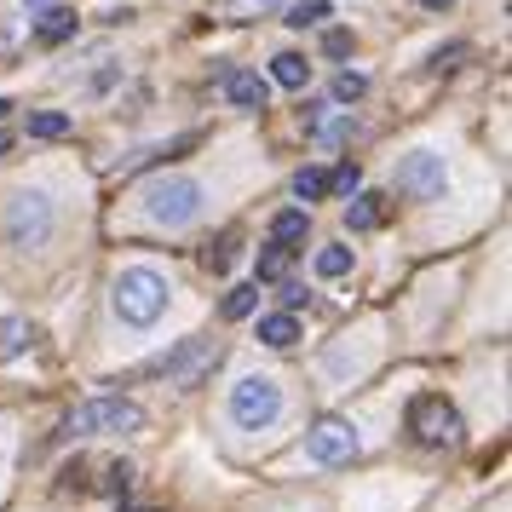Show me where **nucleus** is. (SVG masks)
<instances>
[{"label":"nucleus","instance_id":"f257e3e1","mask_svg":"<svg viewBox=\"0 0 512 512\" xmlns=\"http://www.w3.org/2000/svg\"><path fill=\"white\" fill-rule=\"evenodd\" d=\"M110 432H144V409L133 397H87V403H75L64 426H58V438L64 443H87V438H110Z\"/></svg>","mask_w":512,"mask_h":512},{"label":"nucleus","instance_id":"f03ea898","mask_svg":"<svg viewBox=\"0 0 512 512\" xmlns=\"http://www.w3.org/2000/svg\"><path fill=\"white\" fill-rule=\"evenodd\" d=\"M167 300H173V288H167V277L150 271V265H127V271L110 282V305H116V317L127 328H150L167 311Z\"/></svg>","mask_w":512,"mask_h":512},{"label":"nucleus","instance_id":"7ed1b4c3","mask_svg":"<svg viewBox=\"0 0 512 512\" xmlns=\"http://www.w3.org/2000/svg\"><path fill=\"white\" fill-rule=\"evenodd\" d=\"M231 426L236 432H271L282 420V386L271 380V374H242L231 386Z\"/></svg>","mask_w":512,"mask_h":512},{"label":"nucleus","instance_id":"20e7f679","mask_svg":"<svg viewBox=\"0 0 512 512\" xmlns=\"http://www.w3.org/2000/svg\"><path fill=\"white\" fill-rule=\"evenodd\" d=\"M403 426H409V438H415L420 449H455V443H461V409L443 392H420L415 403H409Z\"/></svg>","mask_w":512,"mask_h":512},{"label":"nucleus","instance_id":"39448f33","mask_svg":"<svg viewBox=\"0 0 512 512\" xmlns=\"http://www.w3.org/2000/svg\"><path fill=\"white\" fill-rule=\"evenodd\" d=\"M52 225H58L52 196H41V190H18L12 196V208H6V242L12 248H47Z\"/></svg>","mask_w":512,"mask_h":512},{"label":"nucleus","instance_id":"423d86ee","mask_svg":"<svg viewBox=\"0 0 512 512\" xmlns=\"http://www.w3.org/2000/svg\"><path fill=\"white\" fill-rule=\"evenodd\" d=\"M305 455H311V466H351L363 455V438H357V426L346 415H323L305 432Z\"/></svg>","mask_w":512,"mask_h":512},{"label":"nucleus","instance_id":"0eeeda50","mask_svg":"<svg viewBox=\"0 0 512 512\" xmlns=\"http://www.w3.org/2000/svg\"><path fill=\"white\" fill-rule=\"evenodd\" d=\"M443 185H449V173H443L438 150H415V156L397 162V190H403L409 202H438Z\"/></svg>","mask_w":512,"mask_h":512},{"label":"nucleus","instance_id":"6e6552de","mask_svg":"<svg viewBox=\"0 0 512 512\" xmlns=\"http://www.w3.org/2000/svg\"><path fill=\"white\" fill-rule=\"evenodd\" d=\"M144 208L156 225H190L196 208H202V185L196 179H162V185L144 196Z\"/></svg>","mask_w":512,"mask_h":512},{"label":"nucleus","instance_id":"1a4fd4ad","mask_svg":"<svg viewBox=\"0 0 512 512\" xmlns=\"http://www.w3.org/2000/svg\"><path fill=\"white\" fill-rule=\"evenodd\" d=\"M219 87H225V98H231L236 110H265V75L259 70H225L219 75Z\"/></svg>","mask_w":512,"mask_h":512},{"label":"nucleus","instance_id":"9d476101","mask_svg":"<svg viewBox=\"0 0 512 512\" xmlns=\"http://www.w3.org/2000/svg\"><path fill=\"white\" fill-rule=\"evenodd\" d=\"M392 219V196H380V190H363L357 202L346 208V231H380Z\"/></svg>","mask_w":512,"mask_h":512},{"label":"nucleus","instance_id":"9b49d317","mask_svg":"<svg viewBox=\"0 0 512 512\" xmlns=\"http://www.w3.org/2000/svg\"><path fill=\"white\" fill-rule=\"evenodd\" d=\"M35 41H41V47H64V41H75V12L70 6H52L47 18L35 24Z\"/></svg>","mask_w":512,"mask_h":512},{"label":"nucleus","instance_id":"f8f14e48","mask_svg":"<svg viewBox=\"0 0 512 512\" xmlns=\"http://www.w3.org/2000/svg\"><path fill=\"white\" fill-rule=\"evenodd\" d=\"M259 340L271 351H288L294 340H300V317H288V311H277V317H259Z\"/></svg>","mask_w":512,"mask_h":512},{"label":"nucleus","instance_id":"ddd939ff","mask_svg":"<svg viewBox=\"0 0 512 512\" xmlns=\"http://www.w3.org/2000/svg\"><path fill=\"white\" fill-rule=\"evenodd\" d=\"M305 231H311V213L305 208H282L277 219H271V242H282V248H294Z\"/></svg>","mask_w":512,"mask_h":512},{"label":"nucleus","instance_id":"4468645a","mask_svg":"<svg viewBox=\"0 0 512 512\" xmlns=\"http://www.w3.org/2000/svg\"><path fill=\"white\" fill-rule=\"evenodd\" d=\"M305 75H311V64H305L300 52H277L271 58V81L277 87H305Z\"/></svg>","mask_w":512,"mask_h":512},{"label":"nucleus","instance_id":"2eb2a0df","mask_svg":"<svg viewBox=\"0 0 512 512\" xmlns=\"http://www.w3.org/2000/svg\"><path fill=\"white\" fill-rule=\"evenodd\" d=\"M29 340H35V334H29V323H18V317H0V363H6V357H24Z\"/></svg>","mask_w":512,"mask_h":512},{"label":"nucleus","instance_id":"dca6fc26","mask_svg":"<svg viewBox=\"0 0 512 512\" xmlns=\"http://www.w3.org/2000/svg\"><path fill=\"white\" fill-rule=\"evenodd\" d=\"M294 254H300V248H282V242H271V248L259 254V282H282V277H288V265H294Z\"/></svg>","mask_w":512,"mask_h":512},{"label":"nucleus","instance_id":"f3484780","mask_svg":"<svg viewBox=\"0 0 512 512\" xmlns=\"http://www.w3.org/2000/svg\"><path fill=\"white\" fill-rule=\"evenodd\" d=\"M259 311V282H242L225 294V323H242V317H254Z\"/></svg>","mask_w":512,"mask_h":512},{"label":"nucleus","instance_id":"a211bd4d","mask_svg":"<svg viewBox=\"0 0 512 512\" xmlns=\"http://www.w3.org/2000/svg\"><path fill=\"white\" fill-rule=\"evenodd\" d=\"M328 167H300V173H294V196H300V202H323L328 196Z\"/></svg>","mask_w":512,"mask_h":512},{"label":"nucleus","instance_id":"6ab92c4d","mask_svg":"<svg viewBox=\"0 0 512 512\" xmlns=\"http://www.w3.org/2000/svg\"><path fill=\"white\" fill-rule=\"evenodd\" d=\"M70 133V116L64 110H35L29 116V139H64Z\"/></svg>","mask_w":512,"mask_h":512},{"label":"nucleus","instance_id":"aec40b11","mask_svg":"<svg viewBox=\"0 0 512 512\" xmlns=\"http://www.w3.org/2000/svg\"><path fill=\"white\" fill-rule=\"evenodd\" d=\"M98 489H104V495H116V501H127V489H133V461H110Z\"/></svg>","mask_w":512,"mask_h":512},{"label":"nucleus","instance_id":"412c9836","mask_svg":"<svg viewBox=\"0 0 512 512\" xmlns=\"http://www.w3.org/2000/svg\"><path fill=\"white\" fill-rule=\"evenodd\" d=\"M282 0H231L225 6V18H236V24H254V18H271Z\"/></svg>","mask_w":512,"mask_h":512},{"label":"nucleus","instance_id":"4be33fe9","mask_svg":"<svg viewBox=\"0 0 512 512\" xmlns=\"http://www.w3.org/2000/svg\"><path fill=\"white\" fill-rule=\"evenodd\" d=\"M231 259H236V231H231V236H219L208 254H202V265H208L213 277H225V271H231Z\"/></svg>","mask_w":512,"mask_h":512},{"label":"nucleus","instance_id":"5701e85b","mask_svg":"<svg viewBox=\"0 0 512 512\" xmlns=\"http://www.w3.org/2000/svg\"><path fill=\"white\" fill-rule=\"evenodd\" d=\"M323 18H328V0H300V6L288 12V24L294 29H317Z\"/></svg>","mask_w":512,"mask_h":512},{"label":"nucleus","instance_id":"b1692460","mask_svg":"<svg viewBox=\"0 0 512 512\" xmlns=\"http://www.w3.org/2000/svg\"><path fill=\"white\" fill-rule=\"evenodd\" d=\"M351 271V248H323L317 254V277H346Z\"/></svg>","mask_w":512,"mask_h":512},{"label":"nucleus","instance_id":"393cba45","mask_svg":"<svg viewBox=\"0 0 512 512\" xmlns=\"http://www.w3.org/2000/svg\"><path fill=\"white\" fill-rule=\"evenodd\" d=\"M369 93V81L357 70H346V75H334V98H346V104H357V98Z\"/></svg>","mask_w":512,"mask_h":512},{"label":"nucleus","instance_id":"a878e982","mask_svg":"<svg viewBox=\"0 0 512 512\" xmlns=\"http://www.w3.org/2000/svg\"><path fill=\"white\" fill-rule=\"evenodd\" d=\"M328 185H334V190H346V196H357V185H363V167L346 162L340 173H328Z\"/></svg>","mask_w":512,"mask_h":512},{"label":"nucleus","instance_id":"bb28decb","mask_svg":"<svg viewBox=\"0 0 512 512\" xmlns=\"http://www.w3.org/2000/svg\"><path fill=\"white\" fill-rule=\"evenodd\" d=\"M466 52H472V47H466V41H455V47L432 52V70H455V64H461V58H466Z\"/></svg>","mask_w":512,"mask_h":512},{"label":"nucleus","instance_id":"cd10ccee","mask_svg":"<svg viewBox=\"0 0 512 512\" xmlns=\"http://www.w3.org/2000/svg\"><path fill=\"white\" fill-rule=\"evenodd\" d=\"M323 52H328V58H346V52H351V29H328Z\"/></svg>","mask_w":512,"mask_h":512},{"label":"nucleus","instance_id":"c85d7f7f","mask_svg":"<svg viewBox=\"0 0 512 512\" xmlns=\"http://www.w3.org/2000/svg\"><path fill=\"white\" fill-rule=\"evenodd\" d=\"M305 300H311V294H305L300 282H282V305H288V317H294V311H300Z\"/></svg>","mask_w":512,"mask_h":512},{"label":"nucleus","instance_id":"c756f323","mask_svg":"<svg viewBox=\"0 0 512 512\" xmlns=\"http://www.w3.org/2000/svg\"><path fill=\"white\" fill-rule=\"evenodd\" d=\"M420 6H426V12H443V6H455V0H420Z\"/></svg>","mask_w":512,"mask_h":512},{"label":"nucleus","instance_id":"7c9ffc66","mask_svg":"<svg viewBox=\"0 0 512 512\" xmlns=\"http://www.w3.org/2000/svg\"><path fill=\"white\" fill-rule=\"evenodd\" d=\"M6 116H12V98H0V121H6Z\"/></svg>","mask_w":512,"mask_h":512},{"label":"nucleus","instance_id":"2f4dec72","mask_svg":"<svg viewBox=\"0 0 512 512\" xmlns=\"http://www.w3.org/2000/svg\"><path fill=\"white\" fill-rule=\"evenodd\" d=\"M6 144H12V133H0V156H6Z\"/></svg>","mask_w":512,"mask_h":512},{"label":"nucleus","instance_id":"473e14b6","mask_svg":"<svg viewBox=\"0 0 512 512\" xmlns=\"http://www.w3.org/2000/svg\"><path fill=\"white\" fill-rule=\"evenodd\" d=\"M24 6H52V0H24Z\"/></svg>","mask_w":512,"mask_h":512}]
</instances>
